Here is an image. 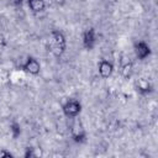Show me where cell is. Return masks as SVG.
<instances>
[{
  "label": "cell",
  "instance_id": "15",
  "mask_svg": "<svg viewBox=\"0 0 158 158\" xmlns=\"http://www.w3.org/2000/svg\"><path fill=\"white\" fill-rule=\"evenodd\" d=\"M80 1H85V0H80Z\"/></svg>",
  "mask_w": 158,
  "mask_h": 158
},
{
  "label": "cell",
  "instance_id": "7",
  "mask_svg": "<svg viewBox=\"0 0 158 158\" xmlns=\"http://www.w3.org/2000/svg\"><path fill=\"white\" fill-rule=\"evenodd\" d=\"M112 72H114V65H112L111 62H109L106 59L100 60V63H99V74H100L101 78H104V79L109 78L112 74Z\"/></svg>",
  "mask_w": 158,
  "mask_h": 158
},
{
  "label": "cell",
  "instance_id": "8",
  "mask_svg": "<svg viewBox=\"0 0 158 158\" xmlns=\"http://www.w3.org/2000/svg\"><path fill=\"white\" fill-rule=\"evenodd\" d=\"M136 88L137 90L141 93V94H148L153 90L151 83L146 79V78H139L137 81H136Z\"/></svg>",
  "mask_w": 158,
  "mask_h": 158
},
{
  "label": "cell",
  "instance_id": "9",
  "mask_svg": "<svg viewBox=\"0 0 158 158\" xmlns=\"http://www.w3.org/2000/svg\"><path fill=\"white\" fill-rule=\"evenodd\" d=\"M27 4L33 12H42L46 7L44 0H27Z\"/></svg>",
  "mask_w": 158,
  "mask_h": 158
},
{
  "label": "cell",
  "instance_id": "5",
  "mask_svg": "<svg viewBox=\"0 0 158 158\" xmlns=\"http://www.w3.org/2000/svg\"><path fill=\"white\" fill-rule=\"evenodd\" d=\"M81 41H83V46L86 49H93L96 42V32L94 28H88L83 32L81 36Z\"/></svg>",
  "mask_w": 158,
  "mask_h": 158
},
{
  "label": "cell",
  "instance_id": "10",
  "mask_svg": "<svg viewBox=\"0 0 158 158\" xmlns=\"http://www.w3.org/2000/svg\"><path fill=\"white\" fill-rule=\"evenodd\" d=\"M132 70H133V64L131 63V62H128V63H126L123 67H122V69H121V72H122V74H123V77H130L131 74H132Z\"/></svg>",
  "mask_w": 158,
  "mask_h": 158
},
{
  "label": "cell",
  "instance_id": "3",
  "mask_svg": "<svg viewBox=\"0 0 158 158\" xmlns=\"http://www.w3.org/2000/svg\"><path fill=\"white\" fill-rule=\"evenodd\" d=\"M62 110H63V114L67 117L72 118V117H75V116H78L80 114V111H81V104L77 99H69V100H67L63 104Z\"/></svg>",
  "mask_w": 158,
  "mask_h": 158
},
{
  "label": "cell",
  "instance_id": "13",
  "mask_svg": "<svg viewBox=\"0 0 158 158\" xmlns=\"http://www.w3.org/2000/svg\"><path fill=\"white\" fill-rule=\"evenodd\" d=\"M14 154L7 149H0V158H12Z\"/></svg>",
  "mask_w": 158,
  "mask_h": 158
},
{
  "label": "cell",
  "instance_id": "1",
  "mask_svg": "<svg viewBox=\"0 0 158 158\" xmlns=\"http://www.w3.org/2000/svg\"><path fill=\"white\" fill-rule=\"evenodd\" d=\"M67 47V40L63 32L59 30H53L51 32V41H49V51L54 57H60Z\"/></svg>",
  "mask_w": 158,
  "mask_h": 158
},
{
  "label": "cell",
  "instance_id": "2",
  "mask_svg": "<svg viewBox=\"0 0 158 158\" xmlns=\"http://www.w3.org/2000/svg\"><path fill=\"white\" fill-rule=\"evenodd\" d=\"M73 118V122L70 125V133H72V137L74 139V142L77 143H83L85 142V138H86V132H85V128L83 126V122L80 118H78V116L75 117H72Z\"/></svg>",
  "mask_w": 158,
  "mask_h": 158
},
{
  "label": "cell",
  "instance_id": "6",
  "mask_svg": "<svg viewBox=\"0 0 158 158\" xmlns=\"http://www.w3.org/2000/svg\"><path fill=\"white\" fill-rule=\"evenodd\" d=\"M135 54L138 59H146L149 54H151V48L149 46L143 42V41H138L135 43Z\"/></svg>",
  "mask_w": 158,
  "mask_h": 158
},
{
  "label": "cell",
  "instance_id": "14",
  "mask_svg": "<svg viewBox=\"0 0 158 158\" xmlns=\"http://www.w3.org/2000/svg\"><path fill=\"white\" fill-rule=\"evenodd\" d=\"M52 2H54L56 5H63L64 4V0H52Z\"/></svg>",
  "mask_w": 158,
  "mask_h": 158
},
{
  "label": "cell",
  "instance_id": "12",
  "mask_svg": "<svg viewBox=\"0 0 158 158\" xmlns=\"http://www.w3.org/2000/svg\"><path fill=\"white\" fill-rule=\"evenodd\" d=\"M23 157L25 158H33V157H37V153L35 152L33 148H27L26 152H25V154H23Z\"/></svg>",
  "mask_w": 158,
  "mask_h": 158
},
{
  "label": "cell",
  "instance_id": "11",
  "mask_svg": "<svg viewBox=\"0 0 158 158\" xmlns=\"http://www.w3.org/2000/svg\"><path fill=\"white\" fill-rule=\"evenodd\" d=\"M10 131L12 132V136H14V138L19 137V136H20V133H21V128H20V125H19L17 122H12V123L10 125Z\"/></svg>",
  "mask_w": 158,
  "mask_h": 158
},
{
  "label": "cell",
  "instance_id": "4",
  "mask_svg": "<svg viewBox=\"0 0 158 158\" xmlns=\"http://www.w3.org/2000/svg\"><path fill=\"white\" fill-rule=\"evenodd\" d=\"M23 72H26V73H30V74H32V75H37V74H40V72H41V64H40V62L35 58V57H27V59L21 64V67H20Z\"/></svg>",
  "mask_w": 158,
  "mask_h": 158
}]
</instances>
